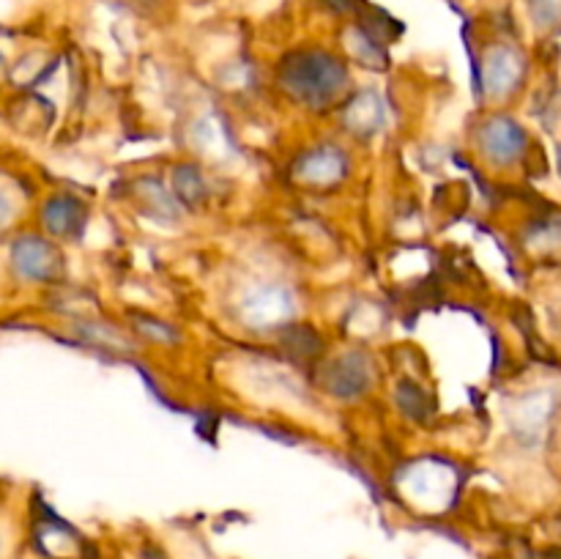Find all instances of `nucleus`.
I'll use <instances>...</instances> for the list:
<instances>
[{
    "label": "nucleus",
    "mask_w": 561,
    "mask_h": 559,
    "mask_svg": "<svg viewBox=\"0 0 561 559\" xmlns=\"http://www.w3.org/2000/svg\"><path fill=\"white\" fill-rule=\"evenodd\" d=\"M283 85L307 102H327L343 88L345 69L327 53H296L283 64Z\"/></svg>",
    "instance_id": "obj_1"
},
{
    "label": "nucleus",
    "mask_w": 561,
    "mask_h": 559,
    "mask_svg": "<svg viewBox=\"0 0 561 559\" xmlns=\"http://www.w3.org/2000/svg\"><path fill=\"white\" fill-rule=\"evenodd\" d=\"M14 266L16 272L33 280H49L58 274L60 261L58 252L42 239H22L14 247Z\"/></svg>",
    "instance_id": "obj_2"
},
{
    "label": "nucleus",
    "mask_w": 561,
    "mask_h": 559,
    "mask_svg": "<svg viewBox=\"0 0 561 559\" xmlns=\"http://www.w3.org/2000/svg\"><path fill=\"white\" fill-rule=\"evenodd\" d=\"M365 360L362 356H343L340 362H334L332 373H329V389L334 395H359L367 387V370Z\"/></svg>",
    "instance_id": "obj_3"
},
{
    "label": "nucleus",
    "mask_w": 561,
    "mask_h": 559,
    "mask_svg": "<svg viewBox=\"0 0 561 559\" xmlns=\"http://www.w3.org/2000/svg\"><path fill=\"white\" fill-rule=\"evenodd\" d=\"M44 223L53 233L58 236H75L82 228V208L80 203L71 197H55L44 208Z\"/></svg>",
    "instance_id": "obj_4"
},
{
    "label": "nucleus",
    "mask_w": 561,
    "mask_h": 559,
    "mask_svg": "<svg viewBox=\"0 0 561 559\" xmlns=\"http://www.w3.org/2000/svg\"><path fill=\"white\" fill-rule=\"evenodd\" d=\"M285 349H288L296 360H310V356L321 354V338H318L316 329L294 327L285 332Z\"/></svg>",
    "instance_id": "obj_5"
},
{
    "label": "nucleus",
    "mask_w": 561,
    "mask_h": 559,
    "mask_svg": "<svg viewBox=\"0 0 561 559\" xmlns=\"http://www.w3.org/2000/svg\"><path fill=\"white\" fill-rule=\"evenodd\" d=\"M535 14L540 22H559L561 20V0H535Z\"/></svg>",
    "instance_id": "obj_6"
},
{
    "label": "nucleus",
    "mask_w": 561,
    "mask_h": 559,
    "mask_svg": "<svg viewBox=\"0 0 561 559\" xmlns=\"http://www.w3.org/2000/svg\"><path fill=\"white\" fill-rule=\"evenodd\" d=\"M9 212H11V203H9V197L3 195V190H0V223H5V219H9Z\"/></svg>",
    "instance_id": "obj_7"
},
{
    "label": "nucleus",
    "mask_w": 561,
    "mask_h": 559,
    "mask_svg": "<svg viewBox=\"0 0 561 559\" xmlns=\"http://www.w3.org/2000/svg\"><path fill=\"white\" fill-rule=\"evenodd\" d=\"M542 559H561V548H551V551L542 554Z\"/></svg>",
    "instance_id": "obj_8"
},
{
    "label": "nucleus",
    "mask_w": 561,
    "mask_h": 559,
    "mask_svg": "<svg viewBox=\"0 0 561 559\" xmlns=\"http://www.w3.org/2000/svg\"><path fill=\"white\" fill-rule=\"evenodd\" d=\"M334 3H337V5H345V9H351V3H354V0H334Z\"/></svg>",
    "instance_id": "obj_9"
},
{
    "label": "nucleus",
    "mask_w": 561,
    "mask_h": 559,
    "mask_svg": "<svg viewBox=\"0 0 561 559\" xmlns=\"http://www.w3.org/2000/svg\"><path fill=\"white\" fill-rule=\"evenodd\" d=\"M0 69H3V58H0Z\"/></svg>",
    "instance_id": "obj_10"
}]
</instances>
